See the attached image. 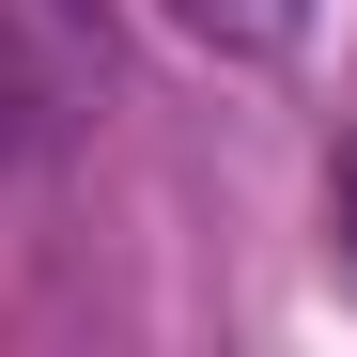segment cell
<instances>
[{"label":"cell","instance_id":"7a4b0ae2","mask_svg":"<svg viewBox=\"0 0 357 357\" xmlns=\"http://www.w3.org/2000/svg\"><path fill=\"white\" fill-rule=\"evenodd\" d=\"M342 249H357V155H342Z\"/></svg>","mask_w":357,"mask_h":357},{"label":"cell","instance_id":"6da1fadb","mask_svg":"<svg viewBox=\"0 0 357 357\" xmlns=\"http://www.w3.org/2000/svg\"><path fill=\"white\" fill-rule=\"evenodd\" d=\"M187 47H218V63H280L295 31H311V0H155Z\"/></svg>","mask_w":357,"mask_h":357}]
</instances>
